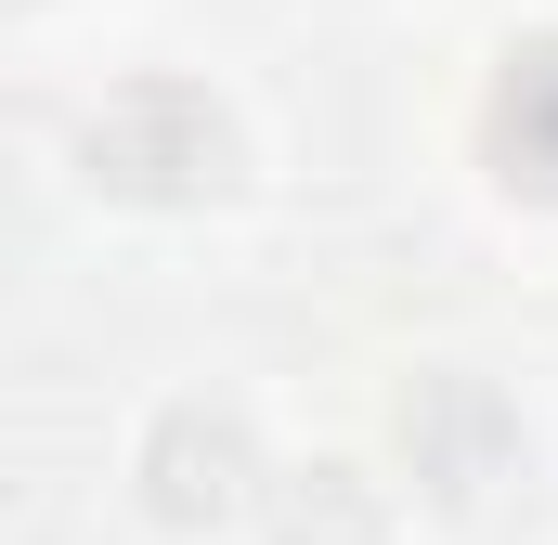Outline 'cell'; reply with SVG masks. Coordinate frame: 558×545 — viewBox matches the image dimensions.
Segmentation results:
<instances>
[{
	"mask_svg": "<svg viewBox=\"0 0 558 545\" xmlns=\"http://www.w3.org/2000/svg\"><path fill=\"white\" fill-rule=\"evenodd\" d=\"M78 182L118 208H208L234 195V118L195 78H118L78 118Z\"/></svg>",
	"mask_w": 558,
	"mask_h": 545,
	"instance_id": "6da1fadb",
	"label": "cell"
},
{
	"mask_svg": "<svg viewBox=\"0 0 558 545\" xmlns=\"http://www.w3.org/2000/svg\"><path fill=\"white\" fill-rule=\"evenodd\" d=\"M390 455H403V481H416L428 507L481 520V507L520 481V415H507L494 377L428 364V377H403V403H390Z\"/></svg>",
	"mask_w": 558,
	"mask_h": 545,
	"instance_id": "7a4b0ae2",
	"label": "cell"
},
{
	"mask_svg": "<svg viewBox=\"0 0 558 545\" xmlns=\"http://www.w3.org/2000/svg\"><path fill=\"white\" fill-rule=\"evenodd\" d=\"M131 481H143L156 533H221V520H260V494H274V468H260V441H247L234 403H169L143 428Z\"/></svg>",
	"mask_w": 558,
	"mask_h": 545,
	"instance_id": "3957f363",
	"label": "cell"
},
{
	"mask_svg": "<svg viewBox=\"0 0 558 545\" xmlns=\"http://www.w3.org/2000/svg\"><path fill=\"white\" fill-rule=\"evenodd\" d=\"M481 156H494L507 195L558 208V26L507 39V65H494V92H481Z\"/></svg>",
	"mask_w": 558,
	"mask_h": 545,
	"instance_id": "277c9868",
	"label": "cell"
},
{
	"mask_svg": "<svg viewBox=\"0 0 558 545\" xmlns=\"http://www.w3.org/2000/svg\"><path fill=\"white\" fill-rule=\"evenodd\" d=\"M260 545H390V494L364 468L312 455V468H286L274 494H260Z\"/></svg>",
	"mask_w": 558,
	"mask_h": 545,
	"instance_id": "5b68a950",
	"label": "cell"
}]
</instances>
